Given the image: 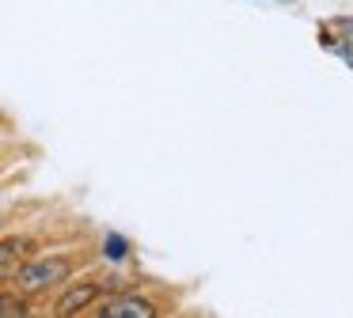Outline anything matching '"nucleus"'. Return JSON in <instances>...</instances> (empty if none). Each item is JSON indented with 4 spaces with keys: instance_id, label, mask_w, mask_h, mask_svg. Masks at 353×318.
Segmentation results:
<instances>
[{
    "instance_id": "8",
    "label": "nucleus",
    "mask_w": 353,
    "mask_h": 318,
    "mask_svg": "<svg viewBox=\"0 0 353 318\" xmlns=\"http://www.w3.org/2000/svg\"><path fill=\"white\" fill-rule=\"evenodd\" d=\"M327 27L338 30V34H345V38H353V15H338V19H330Z\"/></svg>"
},
{
    "instance_id": "3",
    "label": "nucleus",
    "mask_w": 353,
    "mask_h": 318,
    "mask_svg": "<svg viewBox=\"0 0 353 318\" xmlns=\"http://www.w3.org/2000/svg\"><path fill=\"white\" fill-rule=\"evenodd\" d=\"M103 280L99 277H80V280H65V288L57 292L54 299V315L57 318H72V315H84V310H92L95 303L103 299Z\"/></svg>"
},
{
    "instance_id": "6",
    "label": "nucleus",
    "mask_w": 353,
    "mask_h": 318,
    "mask_svg": "<svg viewBox=\"0 0 353 318\" xmlns=\"http://www.w3.org/2000/svg\"><path fill=\"white\" fill-rule=\"evenodd\" d=\"M99 254L107 257L110 265H122V262H130L133 242L125 239V235H118V231H103V239H99Z\"/></svg>"
},
{
    "instance_id": "2",
    "label": "nucleus",
    "mask_w": 353,
    "mask_h": 318,
    "mask_svg": "<svg viewBox=\"0 0 353 318\" xmlns=\"http://www.w3.org/2000/svg\"><path fill=\"white\" fill-rule=\"evenodd\" d=\"M175 310V299H163L156 292H145L141 284L125 288V292H114V295H103L99 303L92 307L95 318H160Z\"/></svg>"
},
{
    "instance_id": "1",
    "label": "nucleus",
    "mask_w": 353,
    "mask_h": 318,
    "mask_svg": "<svg viewBox=\"0 0 353 318\" xmlns=\"http://www.w3.org/2000/svg\"><path fill=\"white\" fill-rule=\"evenodd\" d=\"M84 265V254H77V250H61V254H34L23 262V269L16 273V280L12 284L19 288V292L27 295H46L54 292V288H61L65 280L77 277V269Z\"/></svg>"
},
{
    "instance_id": "7",
    "label": "nucleus",
    "mask_w": 353,
    "mask_h": 318,
    "mask_svg": "<svg viewBox=\"0 0 353 318\" xmlns=\"http://www.w3.org/2000/svg\"><path fill=\"white\" fill-rule=\"evenodd\" d=\"M319 45L353 68V38H345V34H338V30H330L327 23H319Z\"/></svg>"
},
{
    "instance_id": "5",
    "label": "nucleus",
    "mask_w": 353,
    "mask_h": 318,
    "mask_svg": "<svg viewBox=\"0 0 353 318\" xmlns=\"http://www.w3.org/2000/svg\"><path fill=\"white\" fill-rule=\"evenodd\" d=\"M27 315H34V295L0 284V318H27Z\"/></svg>"
},
{
    "instance_id": "4",
    "label": "nucleus",
    "mask_w": 353,
    "mask_h": 318,
    "mask_svg": "<svg viewBox=\"0 0 353 318\" xmlns=\"http://www.w3.org/2000/svg\"><path fill=\"white\" fill-rule=\"evenodd\" d=\"M39 254L34 235H0V284H12L27 257Z\"/></svg>"
}]
</instances>
